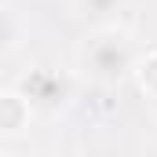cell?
Listing matches in <instances>:
<instances>
[{"instance_id":"obj_1","label":"cell","mask_w":157,"mask_h":157,"mask_svg":"<svg viewBox=\"0 0 157 157\" xmlns=\"http://www.w3.org/2000/svg\"><path fill=\"white\" fill-rule=\"evenodd\" d=\"M80 62H84V70H88L95 80L113 84V80H121L128 70H132L135 51H132V44H128L124 33H99V37H91L88 44H84Z\"/></svg>"},{"instance_id":"obj_2","label":"cell","mask_w":157,"mask_h":157,"mask_svg":"<svg viewBox=\"0 0 157 157\" xmlns=\"http://www.w3.org/2000/svg\"><path fill=\"white\" fill-rule=\"evenodd\" d=\"M22 95H26V102H29V106L55 110V106H62V102H66V84L55 77V73H48V70H37V73H29V77H26Z\"/></svg>"},{"instance_id":"obj_3","label":"cell","mask_w":157,"mask_h":157,"mask_svg":"<svg viewBox=\"0 0 157 157\" xmlns=\"http://www.w3.org/2000/svg\"><path fill=\"white\" fill-rule=\"evenodd\" d=\"M121 7H124V0H77V11L88 22H106V18L117 15Z\"/></svg>"},{"instance_id":"obj_4","label":"cell","mask_w":157,"mask_h":157,"mask_svg":"<svg viewBox=\"0 0 157 157\" xmlns=\"http://www.w3.org/2000/svg\"><path fill=\"white\" fill-rule=\"evenodd\" d=\"M29 102H26V95H4V128L7 132H15L18 128V121H22V113L18 110H26Z\"/></svg>"},{"instance_id":"obj_5","label":"cell","mask_w":157,"mask_h":157,"mask_svg":"<svg viewBox=\"0 0 157 157\" xmlns=\"http://www.w3.org/2000/svg\"><path fill=\"white\" fill-rule=\"evenodd\" d=\"M143 88H150V95H154V106H157V55L143 66Z\"/></svg>"}]
</instances>
